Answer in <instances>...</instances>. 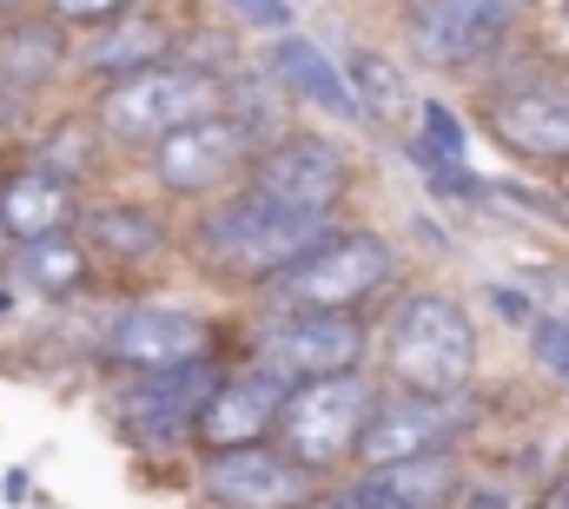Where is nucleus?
Returning <instances> with one entry per match:
<instances>
[{
  "label": "nucleus",
  "instance_id": "a211bd4d",
  "mask_svg": "<svg viewBox=\"0 0 569 509\" xmlns=\"http://www.w3.org/2000/svg\"><path fill=\"white\" fill-rule=\"evenodd\" d=\"M172 47H179V33L159 20V13H120V20H107L73 60L93 73V80H127V73H140V67H159V60H172Z\"/></svg>",
  "mask_w": 569,
  "mask_h": 509
},
{
  "label": "nucleus",
  "instance_id": "c756f323",
  "mask_svg": "<svg viewBox=\"0 0 569 509\" xmlns=\"http://www.w3.org/2000/svg\"><path fill=\"white\" fill-rule=\"evenodd\" d=\"M7 305H13V298H7V291H0V311H7Z\"/></svg>",
  "mask_w": 569,
  "mask_h": 509
},
{
  "label": "nucleus",
  "instance_id": "a878e982",
  "mask_svg": "<svg viewBox=\"0 0 569 509\" xmlns=\"http://www.w3.org/2000/svg\"><path fill=\"white\" fill-rule=\"evenodd\" d=\"M140 0H47V13L60 20V27H107V20H120V13H133Z\"/></svg>",
  "mask_w": 569,
  "mask_h": 509
},
{
  "label": "nucleus",
  "instance_id": "4468645a",
  "mask_svg": "<svg viewBox=\"0 0 569 509\" xmlns=\"http://www.w3.org/2000/svg\"><path fill=\"white\" fill-rule=\"evenodd\" d=\"M199 490L212 509H305L318 477L298 470L279 443H246L199 457Z\"/></svg>",
  "mask_w": 569,
  "mask_h": 509
},
{
  "label": "nucleus",
  "instance_id": "2eb2a0df",
  "mask_svg": "<svg viewBox=\"0 0 569 509\" xmlns=\"http://www.w3.org/2000/svg\"><path fill=\"white\" fill-rule=\"evenodd\" d=\"M284 390H291V383H279L272 371H259V365L226 371V378L212 383L199 423H192V450L212 457V450L272 443V437H279V417H284Z\"/></svg>",
  "mask_w": 569,
  "mask_h": 509
},
{
  "label": "nucleus",
  "instance_id": "6e6552de",
  "mask_svg": "<svg viewBox=\"0 0 569 509\" xmlns=\"http://www.w3.org/2000/svg\"><path fill=\"white\" fill-rule=\"evenodd\" d=\"M252 365L272 371L279 383L338 378L365 365V318L338 311H266L252 331Z\"/></svg>",
  "mask_w": 569,
  "mask_h": 509
},
{
  "label": "nucleus",
  "instance_id": "f03ea898",
  "mask_svg": "<svg viewBox=\"0 0 569 509\" xmlns=\"http://www.w3.org/2000/svg\"><path fill=\"white\" fill-rule=\"evenodd\" d=\"M378 358H385L398 390H418V397L470 390V378H477V325L450 291H405L385 338H378Z\"/></svg>",
  "mask_w": 569,
  "mask_h": 509
},
{
  "label": "nucleus",
  "instance_id": "412c9836",
  "mask_svg": "<svg viewBox=\"0 0 569 509\" xmlns=\"http://www.w3.org/2000/svg\"><path fill=\"white\" fill-rule=\"evenodd\" d=\"M272 80H279L291 100H311V107L331 113V120H358V100H351L345 73H338L311 40H298V33H279V47H272Z\"/></svg>",
  "mask_w": 569,
  "mask_h": 509
},
{
  "label": "nucleus",
  "instance_id": "7c9ffc66",
  "mask_svg": "<svg viewBox=\"0 0 569 509\" xmlns=\"http://www.w3.org/2000/svg\"><path fill=\"white\" fill-rule=\"evenodd\" d=\"M563 7H569V0H563Z\"/></svg>",
  "mask_w": 569,
  "mask_h": 509
},
{
  "label": "nucleus",
  "instance_id": "dca6fc26",
  "mask_svg": "<svg viewBox=\"0 0 569 509\" xmlns=\"http://www.w3.org/2000/svg\"><path fill=\"white\" fill-rule=\"evenodd\" d=\"M73 239L87 246L93 265H120V271H140L172 246V226L140 206V199H100V206H80L73 219Z\"/></svg>",
  "mask_w": 569,
  "mask_h": 509
},
{
  "label": "nucleus",
  "instance_id": "4be33fe9",
  "mask_svg": "<svg viewBox=\"0 0 569 509\" xmlns=\"http://www.w3.org/2000/svg\"><path fill=\"white\" fill-rule=\"evenodd\" d=\"M13 278L40 298H80L93 285V258L73 232H47V239L13 246Z\"/></svg>",
  "mask_w": 569,
  "mask_h": 509
},
{
  "label": "nucleus",
  "instance_id": "6ab92c4d",
  "mask_svg": "<svg viewBox=\"0 0 569 509\" xmlns=\"http://www.w3.org/2000/svg\"><path fill=\"white\" fill-rule=\"evenodd\" d=\"M345 87H351V100H358V120H371V127L385 132H405L418 127V80L391 60V53H378V47H351V60H345Z\"/></svg>",
  "mask_w": 569,
  "mask_h": 509
},
{
  "label": "nucleus",
  "instance_id": "0eeeda50",
  "mask_svg": "<svg viewBox=\"0 0 569 509\" xmlns=\"http://www.w3.org/2000/svg\"><path fill=\"white\" fill-rule=\"evenodd\" d=\"M252 152H259V139L219 107V113H206L192 127L166 132L159 146H146V172L172 199H226L232 186H246Z\"/></svg>",
  "mask_w": 569,
  "mask_h": 509
},
{
  "label": "nucleus",
  "instance_id": "39448f33",
  "mask_svg": "<svg viewBox=\"0 0 569 509\" xmlns=\"http://www.w3.org/2000/svg\"><path fill=\"white\" fill-rule=\"evenodd\" d=\"M477 120H483V132H490L510 159L557 172L569 159V67L563 60L503 67V73L483 87Z\"/></svg>",
  "mask_w": 569,
  "mask_h": 509
},
{
  "label": "nucleus",
  "instance_id": "9b49d317",
  "mask_svg": "<svg viewBox=\"0 0 569 509\" xmlns=\"http://www.w3.org/2000/svg\"><path fill=\"white\" fill-rule=\"evenodd\" d=\"M219 378L226 371L212 358L179 365V371H140V378H127L120 397H113V417H120L127 443L146 450V457H172L179 443H192V423H199V410H206V397H212Z\"/></svg>",
  "mask_w": 569,
  "mask_h": 509
},
{
  "label": "nucleus",
  "instance_id": "1a4fd4ad",
  "mask_svg": "<svg viewBox=\"0 0 569 509\" xmlns=\"http://www.w3.org/2000/svg\"><path fill=\"white\" fill-rule=\"evenodd\" d=\"M523 0H411L405 7V40L425 67H490L517 40Z\"/></svg>",
  "mask_w": 569,
  "mask_h": 509
},
{
  "label": "nucleus",
  "instance_id": "f8f14e48",
  "mask_svg": "<svg viewBox=\"0 0 569 509\" xmlns=\"http://www.w3.org/2000/svg\"><path fill=\"white\" fill-rule=\"evenodd\" d=\"M463 430H470L463 390H450V397L398 390V397H378V410H371L351 463L358 470H385V463H411V457H450Z\"/></svg>",
  "mask_w": 569,
  "mask_h": 509
},
{
  "label": "nucleus",
  "instance_id": "cd10ccee",
  "mask_svg": "<svg viewBox=\"0 0 569 509\" xmlns=\"http://www.w3.org/2000/svg\"><path fill=\"white\" fill-rule=\"evenodd\" d=\"M537 509H569V463H563V477L543 490V503H537Z\"/></svg>",
  "mask_w": 569,
  "mask_h": 509
},
{
  "label": "nucleus",
  "instance_id": "bb28decb",
  "mask_svg": "<svg viewBox=\"0 0 569 509\" xmlns=\"http://www.w3.org/2000/svg\"><path fill=\"white\" fill-rule=\"evenodd\" d=\"M305 509H371V503L358 497V483H331V490H311Z\"/></svg>",
  "mask_w": 569,
  "mask_h": 509
},
{
  "label": "nucleus",
  "instance_id": "aec40b11",
  "mask_svg": "<svg viewBox=\"0 0 569 509\" xmlns=\"http://www.w3.org/2000/svg\"><path fill=\"white\" fill-rule=\"evenodd\" d=\"M67 60H73V47H67V27H60L53 13H40V20H7V27H0V87H13V93L47 87V80H60Z\"/></svg>",
  "mask_w": 569,
  "mask_h": 509
},
{
  "label": "nucleus",
  "instance_id": "f3484780",
  "mask_svg": "<svg viewBox=\"0 0 569 509\" xmlns=\"http://www.w3.org/2000/svg\"><path fill=\"white\" fill-rule=\"evenodd\" d=\"M73 219H80L73 179H60V172H47V166H13V172L0 179V232H7L13 246L47 239V232H73Z\"/></svg>",
  "mask_w": 569,
  "mask_h": 509
},
{
  "label": "nucleus",
  "instance_id": "c85d7f7f",
  "mask_svg": "<svg viewBox=\"0 0 569 509\" xmlns=\"http://www.w3.org/2000/svg\"><path fill=\"white\" fill-rule=\"evenodd\" d=\"M557 206H563V212H569V159H563V166H557Z\"/></svg>",
  "mask_w": 569,
  "mask_h": 509
},
{
  "label": "nucleus",
  "instance_id": "7ed1b4c3",
  "mask_svg": "<svg viewBox=\"0 0 569 509\" xmlns=\"http://www.w3.org/2000/svg\"><path fill=\"white\" fill-rule=\"evenodd\" d=\"M226 107V80L212 67H192V60H159V67H140L127 80H107L100 100H93V127L113 146H159L166 132L192 127L206 113Z\"/></svg>",
  "mask_w": 569,
  "mask_h": 509
},
{
  "label": "nucleus",
  "instance_id": "423d86ee",
  "mask_svg": "<svg viewBox=\"0 0 569 509\" xmlns=\"http://www.w3.org/2000/svg\"><path fill=\"white\" fill-rule=\"evenodd\" d=\"M378 410V383L365 371H338V378H311L284 390V417H279V450L311 470V477H331L358 457V437Z\"/></svg>",
  "mask_w": 569,
  "mask_h": 509
},
{
  "label": "nucleus",
  "instance_id": "b1692460",
  "mask_svg": "<svg viewBox=\"0 0 569 509\" xmlns=\"http://www.w3.org/2000/svg\"><path fill=\"white\" fill-rule=\"evenodd\" d=\"M418 146L437 152V159H450V166H463V152H470V139H463V120L443 107V100H418Z\"/></svg>",
  "mask_w": 569,
  "mask_h": 509
},
{
  "label": "nucleus",
  "instance_id": "5701e85b",
  "mask_svg": "<svg viewBox=\"0 0 569 509\" xmlns=\"http://www.w3.org/2000/svg\"><path fill=\"white\" fill-rule=\"evenodd\" d=\"M93 152H100V127L93 120H60L53 139H40V152H33V166H47V172H60V179H87V166H93Z\"/></svg>",
  "mask_w": 569,
  "mask_h": 509
},
{
  "label": "nucleus",
  "instance_id": "20e7f679",
  "mask_svg": "<svg viewBox=\"0 0 569 509\" xmlns=\"http://www.w3.org/2000/svg\"><path fill=\"white\" fill-rule=\"evenodd\" d=\"M398 285V252L385 232L358 226V232H331L311 258H298L291 271H279L272 311H338V318H365V305H378Z\"/></svg>",
  "mask_w": 569,
  "mask_h": 509
},
{
  "label": "nucleus",
  "instance_id": "f257e3e1",
  "mask_svg": "<svg viewBox=\"0 0 569 509\" xmlns=\"http://www.w3.org/2000/svg\"><path fill=\"white\" fill-rule=\"evenodd\" d=\"M338 226L331 219H311V212H291L272 206L266 192L239 186L226 199H212L199 219H192V258L212 271V278H232V285H272L279 271H291L298 258H311Z\"/></svg>",
  "mask_w": 569,
  "mask_h": 509
},
{
  "label": "nucleus",
  "instance_id": "ddd939ff",
  "mask_svg": "<svg viewBox=\"0 0 569 509\" xmlns=\"http://www.w3.org/2000/svg\"><path fill=\"white\" fill-rule=\"evenodd\" d=\"M212 338L219 331L199 311H179V305H127V311L107 318L100 351H107V365H120L127 378H140V371H179V365L212 358Z\"/></svg>",
  "mask_w": 569,
  "mask_h": 509
},
{
  "label": "nucleus",
  "instance_id": "9d476101",
  "mask_svg": "<svg viewBox=\"0 0 569 509\" xmlns=\"http://www.w3.org/2000/svg\"><path fill=\"white\" fill-rule=\"evenodd\" d=\"M252 192H266L272 206L291 212H311V219H331L345 199H351V152L325 132H279L252 152V172H246Z\"/></svg>",
  "mask_w": 569,
  "mask_h": 509
},
{
  "label": "nucleus",
  "instance_id": "393cba45",
  "mask_svg": "<svg viewBox=\"0 0 569 509\" xmlns=\"http://www.w3.org/2000/svg\"><path fill=\"white\" fill-rule=\"evenodd\" d=\"M530 358L557 383H569V325L563 318H530Z\"/></svg>",
  "mask_w": 569,
  "mask_h": 509
}]
</instances>
